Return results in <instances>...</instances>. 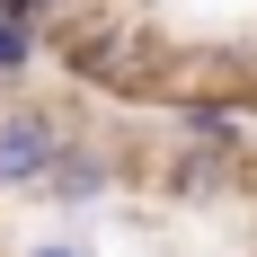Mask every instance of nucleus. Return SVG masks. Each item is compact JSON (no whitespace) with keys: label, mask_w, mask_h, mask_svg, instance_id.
Segmentation results:
<instances>
[{"label":"nucleus","mask_w":257,"mask_h":257,"mask_svg":"<svg viewBox=\"0 0 257 257\" xmlns=\"http://www.w3.org/2000/svg\"><path fill=\"white\" fill-rule=\"evenodd\" d=\"M231 151H239V142H204V133H195V142L160 169V186L186 195V204H195V195H222V186H231Z\"/></svg>","instance_id":"nucleus-2"},{"label":"nucleus","mask_w":257,"mask_h":257,"mask_svg":"<svg viewBox=\"0 0 257 257\" xmlns=\"http://www.w3.org/2000/svg\"><path fill=\"white\" fill-rule=\"evenodd\" d=\"M9 9H36V18H53V9H71V0H9Z\"/></svg>","instance_id":"nucleus-7"},{"label":"nucleus","mask_w":257,"mask_h":257,"mask_svg":"<svg viewBox=\"0 0 257 257\" xmlns=\"http://www.w3.org/2000/svg\"><path fill=\"white\" fill-rule=\"evenodd\" d=\"M18 257H98V248H89V239H27Z\"/></svg>","instance_id":"nucleus-6"},{"label":"nucleus","mask_w":257,"mask_h":257,"mask_svg":"<svg viewBox=\"0 0 257 257\" xmlns=\"http://www.w3.org/2000/svg\"><path fill=\"white\" fill-rule=\"evenodd\" d=\"M186 133H204V142H239V115H231V106H186Z\"/></svg>","instance_id":"nucleus-5"},{"label":"nucleus","mask_w":257,"mask_h":257,"mask_svg":"<svg viewBox=\"0 0 257 257\" xmlns=\"http://www.w3.org/2000/svg\"><path fill=\"white\" fill-rule=\"evenodd\" d=\"M36 45H45V36H36V9H9V0H0V80H18L27 62H36Z\"/></svg>","instance_id":"nucleus-4"},{"label":"nucleus","mask_w":257,"mask_h":257,"mask_svg":"<svg viewBox=\"0 0 257 257\" xmlns=\"http://www.w3.org/2000/svg\"><path fill=\"white\" fill-rule=\"evenodd\" d=\"M71 133L45 106H0V186H45V169L62 160Z\"/></svg>","instance_id":"nucleus-1"},{"label":"nucleus","mask_w":257,"mask_h":257,"mask_svg":"<svg viewBox=\"0 0 257 257\" xmlns=\"http://www.w3.org/2000/svg\"><path fill=\"white\" fill-rule=\"evenodd\" d=\"M106 186H115V169H106V151H89V142H62V160L45 169V195H53V204H98Z\"/></svg>","instance_id":"nucleus-3"}]
</instances>
